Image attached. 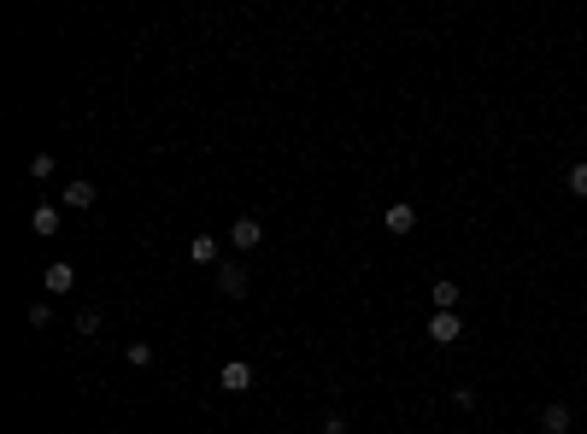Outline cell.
<instances>
[{"instance_id": "cell-13", "label": "cell", "mask_w": 587, "mask_h": 434, "mask_svg": "<svg viewBox=\"0 0 587 434\" xmlns=\"http://www.w3.org/2000/svg\"><path fill=\"white\" fill-rule=\"evenodd\" d=\"M564 188H570L575 200H587V159H582V165H570V176H564Z\"/></svg>"}, {"instance_id": "cell-11", "label": "cell", "mask_w": 587, "mask_h": 434, "mask_svg": "<svg viewBox=\"0 0 587 434\" xmlns=\"http://www.w3.org/2000/svg\"><path fill=\"white\" fill-rule=\"evenodd\" d=\"M429 299H434V311H459V282H434Z\"/></svg>"}, {"instance_id": "cell-4", "label": "cell", "mask_w": 587, "mask_h": 434, "mask_svg": "<svg viewBox=\"0 0 587 434\" xmlns=\"http://www.w3.org/2000/svg\"><path fill=\"white\" fill-rule=\"evenodd\" d=\"M218 288H224V299H241V294L252 288L247 265H218Z\"/></svg>"}, {"instance_id": "cell-7", "label": "cell", "mask_w": 587, "mask_h": 434, "mask_svg": "<svg viewBox=\"0 0 587 434\" xmlns=\"http://www.w3.org/2000/svg\"><path fill=\"white\" fill-rule=\"evenodd\" d=\"M42 288H47V294H70V288H77V270H70L65 258H54V265L42 270Z\"/></svg>"}, {"instance_id": "cell-16", "label": "cell", "mask_w": 587, "mask_h": 434, "mask_svg": "<svg viewBox=\"0 0 587 434\" xmlns=\"http://www.w3.org/2000/svg\"><path fill=\"white\" fill-rule=\"evenodd\" d=\"M77 329H83V335H100V311H95V306L77 311Z\"/></svg>"}, {"instance_id": "cell-3", "label": "cell", "mask_w": 587, "mask_h": 434, "mask_svg": "<svg viewBox=\"0 0 587 434\" xmlns=\"http://www.w3.org/2000/svg\"><path fill=\"white\" fill-rule=\"evenodd\" d=\"M259 241H265V224H259V217H236V224H229V247L252 252Z\"/></svg>"}, {"instance_id": "cell-6", "label": "cell", "mask_w": 587, "mask_h": 434, "mask_svg": "<svg viewBox=\"0 0 587 434\" xmlns=\"http://www.w3.org/2000/svg\"><path fill=\"white\" fill-rule=\"evenodd\" d=\"M218 388H224V393H247L252 388V364H247V358H229L224 376H218Z\"/></svg>"}, {"instance_id": "cell-10", "label": "cell", "mask_w": 587, "mask_h": 434, "mask_svg": "<svg viewBox=\"0 0 587 434\" xmlns=\"http://www.w3.org/2000/svg\"><path fill=\"white\" fill-rule=\"evenodd\" d=\"M218 252H224L218 235H194V241H188V258H194V265H218Z\"/></svg>"}, {"instance_id": "cell-5", "label": "cell", "mask_w": 587, "mask_h": 434, "mask_svg": "<svg viewBox=\"0 0 587 434\" xmlns=\"http://www.w3.org/2000/svg\"><path fill=\"white\" fill-rule=\"evenodd\" d=\"M575 429V411L564 405V399H552V405L541 411V434H570Z\"/></svg>"}, {"instance_id": "cell-14", "label": "cell", "mask_w": 587, "mask_h": 434, "mask_svg": "<svg viewBox=\"0 0 587 434\" xmlns=\"http://www.w3.org/2000/svg\"><path fill=\"white\" fill-rule=\"evenodd\" d=\"M54 176V153H36L29 159V183H47Z\"/></svg>"}, {"instance_id": "cell-1", "label": "cell", "mask_w": 587, "mask_h": 434, "mask_svg": "<svg viewBox=\"0 0 587 434\" xmlns=\"http://www.w3.org/2000/svg\"><path fill=\"white\" fill-rule=\"evenodd\" d=\"M459 335H464L459 311H434V317H429V340H434V347H459Z\"/></svg>"}, {"instance_id": "cell-2", "label": "cell", "mask_w": 587, "mask_h": 434, "mask_svg": "<svg viewBox=\"0 0 587 434\" xmlns=\"http://www.w3.org/2000/svg\"><path fill=\"white\" fill-rule=\"evenodd\" d=\"M95 200H100V188H95V183H83V176L59 188V206H65V211H88Z\"/></svg>"}, {"instance_id": "cell-8", "label": "cell", "mask_w": 587, "mask_h": 434, "mask_svg": "<svg viewBox=\"0 0 587 434\" xmlns=\"http://www.w3.org/2000/svg\"><path fill=\"white\" fill-rule=\"evenodd\" d=\"M59 211H65V206H47V200H36V211H29V229H36V235H59Z\"/></svg>"}, {"instance_id": "cell-12", "label": "cell", "mask_w": 587, "mask_h": 434, "mask_svg": "<svg viewBox=\"0 0 587 434\" xmlns=\"http://www.w3.org/2000/svg\"><path fill=\"white\" fill-rule=\"evenodd\" d=\"M124 364L129 370H147V364H153V347H147V340H129V347H124Z\"/></svg>"}, {"instance_id": "cell-9", "label": "cell", "mask_w": 587, "mask_h": 434, "mask_svg": "<svg viewBox=\"0 0 587 434\" xmlns=\"http://www.w3.org/2000/svg\"><path fill=\"white\" fill-rule=\"evenodd\" d=\"M382 224H388V235H411V229H418V211L400 200V206H388V217H382Z\"/></svg>"}, {"instance_id": "cell-17", "label": "cell", "mask_w": 587, "mask_h": 434, "mask_svg": "<svg viewBox=\"0 0 587 434\" xmlns=\"http://www.w3.org/2000/svg\"><path fill=\"white\" fill-rule=\"evenodd\" d=\"M452 405H459V411H475V388H452Z\"/></svg>"}, {"instance_id": "cell-15", "label": "cell", "mask_w": 587, "mask_h": 434, "mask_svg": "<svg viewBox=\"0 0 587 434\" xmlns=\"http://www.w3.org/2000/svg\"><path fill=\"white\" fill-rule=\"evenodd\" d=\"M47 323H54V306H47V299H36V306H29V329H47Z\"/></svg>"}, {"instance_id": "cell-18", "label": "cell", "mask_w": 587, "mask_h": 434, "mask_svg": "<svg viewBox=\"0 0 587 434\" xmlns=\"http://www.w3.org/2000/svg\"><path fill=\"white\" fill-rule=\"evenodd\" d=\"M323 434H347V417H341V411H329V417H323Z\"/></svg>"}]
</instances>
